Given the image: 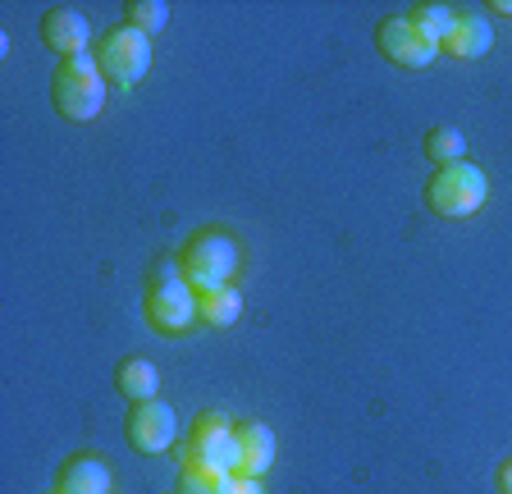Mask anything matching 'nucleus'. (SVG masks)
<instances>
[{
  "instance_id": "11",
  "label": "nucleus",
  "mask_w": 512,
  "mask_h": 494,
  "mask_svg": "<svg viewBox=\"0 0 512 494\" xmlns=\"http://www.w3.org/2000/svg\"><path fill=\"white\" fill-rule=\"evenodd\" d=\"M234 435H238V472L266 476L275 467V430L266 421H243V426H234Z\"/></svg>"
},
{
  "instance_id": "3",
  "label": "nucleus",
  "mask_w": 512,
  "mask_h": 494,
  "mask_svg": "<svg viewBox=\"0 0 512 494\" xmlns=\"http://www.w3.org/2000/svg\"><path fill=\"white\" fill-rule=\"evenodd\" d=\"M92 55H96L101 78H106L115 92H128V87H138L142 78L151 74V37L138 33V28H128V23H119V28L96 37Z\"/></svg>"
},
{
  "instance_id": "20",
  "label": "nucleus",
  "mask_w": 512,
  "mask_h": 494,
  "mask_svg": "<svg viewBox=\"0 0 512 494\" xmlns=\"http://www.w3.org/2000/svg\"><path fill=\"white\" fill-rule=\"evenodd\" d=\"M499 494H512V458L499 467Z\"/></svg>"
},
{
  "instance_id": "12",
  "label": "nucleus",
  "mask_w": 512,
  "mask_h": 494,
  "mask_svg": "<svg viewBox=\"0 0 512 494\" xmlns=\"http://www.w3.org/2000/svg\"><path fill=\"white\" fill-rule=\"evenodd\" d=\"M55 494H110V467L92 453H74L55 476Z\"/></svg>"
},
{
  "instance_id": "9",
  "label": "nucleus",
  "mask_w": 512,
  "mask_h": 494,
  "mask_svg": "<svg viewBox=\"0 0 512 494\" xmlns=\"http://www.w3.org/2000/svg\"><path fill=\"white\" fill-rule=\"evenodd\" d=\"M42 46H51L60 60H69V55H87V46H92V23H87V14L78 10V5H51V10L42 14Z\"/></svg>"
},
{
  "instance_id": "2",
  "label": "nucleus",
  "mask_w": 512,
  "mask_h": 494,
  "mask_svg": "<svg viewBox=\"0 0 512 494\" xmlns=\"http://www.w3.org/2000/svg\"><path fill=\"white\" fill-rule=\"evenodd\" d=\"M106 97H110V83L101 78L92 51L60 60V69H55V78H51V101L69 124H87V119H96L101 106H106Z\"/></svg>"
},
{
  "instance_id": "5",
  "label": "nucleus",
  "mask_w": 512,
  "mask_h": 494,
  "mask_svg": "<svg viewBox=\"0 0 512 494\" xmlns=\"http://www.w3.org/2000/svg\"><path fill=\"white\" fill-rule=\"evenodd\" d=\"M147 321L160 334H183L188 325H197V293L183 280L170 261H160V275L147 284Z\"/></svg>"
},
{
  "instance_id": "19",
  "label": "nucleus",
  "mask_w": 512,
  "mask_h": 494,
  "mask_svg": "<svg viewBox=\"0 0 512 494\" xmlns=\"http://www.w3.org/2000/svg\"><path fill=\"white\" fill-rule=\"evenodd\" d=\"M224 494H266V476H247V472H234Z\"/></svg>"
},
{
  "instance_id": "6",
  "label": "nucleus",
  "mask_w": 512,
  "mask_h": 494,
  "mask_svg": "<svg viewBox=\"0 0 512 494\" xmlns=\"http://www.w3.org/2000/svg\"><path fill=\"white\" fill-rule=\"evenodd\" d=\"M375 46H380V55L398 69H430L439 60V51L407 23V14H384V19L375 23Z\"/></svg>"
},
{
  "instance_id": "14",
  "label": "nucleus",
  "mask_w": 512,
  "mask_h": 494,
  "mask_svg": "<svg viewBox=\"0 0 512 494\" xmlns=\"http://www.w3.org/2000/svg\"><path fill=\"white\" fill-rule=\"evenodd\" d=\"M407 23H412L435 51H444L448 33H453V23H458V10H448V5H412V10H407Z\"/></svg>"
},
{
  "instance_id": "8",
  "label": "nucleus",
  "mask_w": 512,
  "mask_h": 494,
  "mask_svg": "<svg viewBox=\"0 0 512 494\" xmlns=\"http://www.w3.org/2000/svg\"><path fill=\"white\" fill-rule=\"evenodd\" d=\"M188 449H192V458L211 462L220 472H238V435H234V421L224 417V412H202V417L192 421Z\"/></svg>"
},
{
  "instance_id": "13",
  "label": "nucleus",
  "mask_w": 512,
  "mask_h": 494,
  "mask_svg": "<svg viewBox=\"0 0 512 494\" xmlns=\"http://www.w3.org/2000/svg\"><path fill=\"white\" fill-rule=\"evenodd\" d=\"M115 389L128 403H151V398L160 394V371L147 357H124V362L115 366Z\"/></svg>"
},
{
  "instance_id": "15",
  "label": "nucleus",
  "mask_w": 512,
  "mask_h": 494,
  "mask_svg": "<svg viewBox=\"0 0 512 494\" xmlns=\"http://www.w3.org/2000/svg\"><path fill=\"white\" fill-rule=\"evenodd\" d=\"M197 316H202L206 325H215V330H229V325H238V316H243V293L229 284V289H215V293H202L197 298Z\"/></svg>"
},
{
  "instance_id": "21",
  "label": "nucleus",
  "mask_w": 512,
  "mask_h": 494,
  "mask_svg": "<svg viewBox=\"0 0 512 494\" xmlns=\"http://www.w3.org/2000/svg\"><path fill=\"white\" fill-rule=\"evenodd\" d=\"M494 10H499V14H512V0H494Z\"/></svg>"
},
{
  "instance_id": "1",
  "label": "nucleus",
  "mask_w": 512,
  "mask_h": 494,
  "mask_svg": "<svg viewBox=\"0 0 512 494\" xmlns=\"http://www.w3.org/2000/svg\"><path fill=\"white\" fill-rule=\"evenodd\" d=\"M179 275L192 284V293H215V289H229L238 275V243L234 234L224 229H202L192 234L188 247L179 252Z\"/></svg>"
},
{
  "instance_id": "10",
  "label": "nucleus",
  "mask_w": 512,
  "mask_h": 494,
  "mask_svg": "<svg viewBox=\"0 0 512 494\" xmlns=\"http://www.w3.org/2000/svg\"><path fill=\"white\" fill-rule=\"evenodd\" d=\"M494 46V23L485 10H458V23H453V33L444 42V55L453 60H480V55H490Z\"/></svg>"
},
{
  "instance_id": "16",
  "label": "nucleus",
  "mask_w": 512,
  "mask_h": 494,
  "mask_svg": "<svg viewBox=\"0 0 512 494\" xmlns=\"http://www.w3.org/2000/svg\"><path fill=\"white\" fill-rule=\"evenodd\" d=\"M229 476L234 472H220V467H211L202 458H188L179 467V494H224Z\"/></svg>"
},
{
  "instance_id": "17",
  "label": "nucleus",
  "mask_w": 512,
  "mask_h": 494,
  "mask_svg": "<svg viewBox=\"0 0 512 494\" xmlns=\"http://www.w3.org/2000/svg\"><path fill=\"white\" fill-rule=\"evenodd\" d=\"M426 156L435 161V170H439V165L467 161V133H462V129H448V124L430 129V133H426Z\"/></svg>"
},
{
  "instance_id": "4",
  "label": "nucleus",
  "mask_w": 512,
  "mask_h": 494,
  "mask_svg": "<svg viewBox=\"0 0 512 494\" xmlns=\"http://www.w3.org/2000/svg\"><path fill=\"white\" fill-rule=\"evenodd\" d=\"M485 197H490V179L471 161L439 165L426 183V206L435 215H444V220H467V215H476L480 206H485Z\"/></svg>"
},
{
  "instance_id": "7",
  "label": "nucleus",
  "mask_w": 512,
  "mask_h": 494,
  "mask_svg": "<svg viewBox=\"0 0 512 494\" xmlns=\"http://www.w3.org/2000/svg\"><path fill=\"white\" fill-rule=\"evenodd\" d=\"M124 435L128 444L138 453H165L174 449V440H179V417H174L170 403H160V398H151V403H133L124 417Z\"/></svg>"
},
{
  "instance_id": "18",
  "label": "nucleus",
  "mask_w": 512,
  "mask_h": 494,
  "mask_svg": "<svg viewBox=\"0 0 512 494\" xmlns=\"http://www.w3.org/2000/svg\"><path fill=\"white\" fill-rule=\"evenodd\" d=\"M124 23L147 37H156V33H165V23H170V5H165V0H128Z\"/></svg>"
}]
</instances>
